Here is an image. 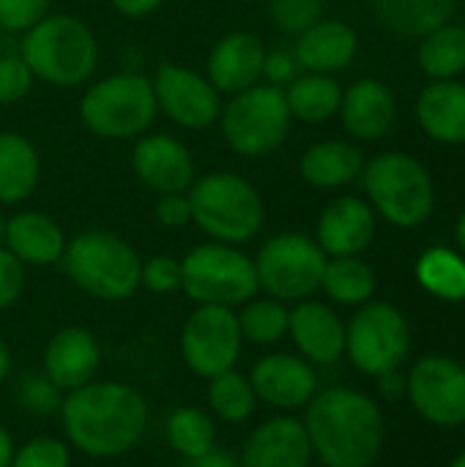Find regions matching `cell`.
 <instances>
[{"instance_id": "5b68a950", "label": "cell", "mask_w": 465, "mask_h": 467, "mask_svg": "<svg viewBox=\"0 0 465 467\" xmlns=\"http://www.w3.org/2000/svg\"><path fill=\"white\" fill-rule=\"evenodd\" d=\"M365 192L395 227H419L436 205L430 172L403 150L381 153L365 167Z\"/></svg>"}, {"instance_id": "c3c4849f", "label": "cell", "mask_w": 465, "mask_h": 467, "mask_svg": "<svg viewBox=\"0 0 465 467\" xmlns=\"http://www.w3.org/2000/svg\"><path fill=\"white\" fill-rule=\"evenodd\" d=\"M11 457H14V446H11V438L8 432L0 427V467L11 465Z\"/></svg>"}, {"instance_id": "30bf717a", "label": "cell", "mask_w": 465, "mask_h": 467, "mask_svg": "<svg viewBox=\"0 0 465 467\" xmlns=\"http://www.w3.org/2000/svg\"><path fill=\"white\" fill-rule=\"evenodd\" d=\"M411 348V331L403 312L386 301H367L345 328V350L365 375L400 369Z\"/></svg>"}, {"instance_id": "d4e9b609", "label": "cell", "mask_w": 465, "mask_h": 467, "mask_svg": "<svg viewBox=\"0 0 465 467\" xmlns=\"http://www.w3.org/2000/svg\"><path fill=\"white\" fill-rule=\"evenodd\" d=\"M8 252L27 265H49L63 257L66 238L60 227L44 213H19L3 227Z\"/></svg>"}, {"instance_id": "7402d4cb", "label": "cell", "mask_w": 465, "mask_h": 467, "mask_svg": "<svg viewBox=\"0 0 465 467\" xmlns=\"http://www.w3.org/2000/svg\"><path fill=\"white\" fill-rule=\"evenodd\" d=\"M356 44L359 38L351 25L337 19H321L304 33H299L293 57L310 74H334L354 60Z\"/></svg>"}, {"instance_id": "7dc6e473", "label": "cell", "mask_w": 465, "mask_h": 467, "mask_svg": "<svg viewBox=\"0 0 465 467\" xmlns=\"http://www.w3.org/2000/svg\"><path fill=\"white\" fill-rule=\"evenodd\" d=\"M378 389H381V394H384L386 400H395V397H400V394L406 391V378H403L397 369H392V372L381 375Z\"/></svg>"}, {"instance_id": "7c38bea8", "label": "cell", "mask_w": 465, "mask_h": 467, "mask_svg": "<svg viewBox=\"0 0 465 467\" xmlns=\"http://www.w3.org/2000/svg\"><path fill=\"white\" fill-rule=\"evenodd\" d=\"M238 315L230 306L200 304L181 331V353L189 369L200 378H217L238 361L241 353Z\"/></svg>"}, {"instance_id": "9c48e42d", "label": "cell", "mask_w": 465, "mask_h": 467, "mask_svg": "<svg viewBox=\"0 0 465 467\" xmlns=\"http://www.w3.org/2000/svg\"><path fill=\"white\" fill-rule=\"evenodd\" d=\"M285 90L277 85H252L225 107L222 131L227 145L249 159L266 156L282 145L291 129Z\"/></svg>"}, {"instance_id": "e575fe53", "label": "cell", "mask_w": 465, "mask_h": 467, "mask_svg": "<svg viewBox=\"0 0 465 467\" xmlns=\"http://www.w3.org/2000/svg\"><path fill=\"white\" fill-rule=\"evenodd\" d=\"M288 320L291 312L282 306V301L269 298V301H252L244 306L238 315V328L241 337H247L255 345H274L288 334Z\"/></svg>"}, {"instance_id": "4dcf8cb0", "label": "cell", "mask_w": 465, "mask_h": 467, "mask_svg": "<svg viewBox=\"0 0 465 467\" xmlns=\"http://www.w3.org/2000/svg\"><path fill=\"white\" fill-rule=\"evenodd\" d=\"M417 279L441 301H465V257L447 246H433L419 257Z\"/></svg>"}, {"instance_id": "4316f807", "label": "cell", "mask_w": 465, "mask_h": 467, "mask_svg": "<svg viewBox=\"0 0 465 467\" xmlns=\"http://www.w3.org/2000/svg\"><path fill=\"white\" fill-rule=\"evenodd\" d=\"M365 167L362 150L343 140H326L304 150L301 156V175L307 183L318 189H337L351 183Z\"/></svg>"}, {"instance_id": "f5cc1de1", "label": "cell", "mask_w": 465, "mask_h": 467, "mask_svg": "<svg viewBox=\"0 0 465 467\" xmlns=\"http://www.w3.org/2000/svg\"><path fill=\"white\" fill-rule=\"evenodd\" d=\"M0 241H3V222H0Z\"/></svg>"}, {"instance_id": "2e32d148", "label": "cell", "mask_w": 465, "mask_h": 467, "mask_svg": "<svg viewBox=\"0 0 465 467\" xmlns=\"http://www.w3.org/2000/svg\"><path fill=\"white\" fill-rule=\"evenodd\" d=\"M137 178L159 194H178L192 183L195 164L189 150L167 137V134H148L137 142L132 156Z\"/></svg>"}, {"instance_id": "681fc988", "label": "cell", "mask_w": 465, "mask_h": 467, "mask_svg": "<svg viewBox=\"0 0 465 467\" xmlns=\"http://www.w3.org/2000/svg\"><path fill=\"white\" fill-rule=\"evenodd\" d=\"M8 367H11V358H8V350H5V345L0 342V383H3V378L8 375Z\"/></svg>"}, {"instance_id": "bcb514c9", "label": "cell", "mask_w": 465, "mask_h": 467, "mask_svg": "<svg viewBox=\"0 0 465 467\" xmlns=\"http://www.w3.org/2000/svg\"><path fill=\"white\" fill-rule=\"evenodd\" d=\"M112 5L126 16H145L162 5V0H112Z\"/></svg>"}, {"instance_id": "5bb4252c", "label": "cell", "mask_w": 465, "mask_h": 467, "mask_svg": "<svg viewBox=\"0 0 465 467\" xmlns=\"http://www.w3.org/2000/svg\"><path fill=\"white\" fill-rule=\"evenodd\" d=\"M156 104L186 129H206L219 115V90L192 68L162 63L153 79Z\"/></svg>"}, {"instance_id": "7a4b0ae2", "label": "cell", "mask_w": 465, "mask_h": 467, "mask_svg": "<svg viewBox=\"0 0 465 467\" xmlns=\"http://www.w3.org/2000/svg\"><path fill=\"white\" fill-rule=\"evenodd\" d=\"M312 451L326 467H370L384 446L378 405L354 389H329L310 402L307 424Z\"/></svg>"}, {"instance_id": "f1b7e54d", "label": "cell", "mask_w": 465, "mask_h": 467, "mask_svg": "<svg viewBox=\"0 0 465 467\" xmlns=\"http://www.w3.org/2000/svg\"><path fill=\"white\" fill-rule=\"evenodd\" d=\"M285 101L291 115L310 123H321L329 120L334 112H340L343 88L332 74H307L291 82Z\"/></svg>"}, {"instance_id": "6da1fadb", "label": "cell", "mask_w": 465, "mask_h": 467, "mask_svg": "<svg viewBox=\"0 0 465 467\" xmlns=\"http://www.w3.org/2000/svg\"><path fill=\"white\" fill-rule=\"evenodd\" d=\"M69 441L90 457H121L145 435L148 405L132 386L85 383L60 405Z\"/></svg>"}, {"instance_id": "d6a6232c", "label": "cell", "mask_w": 465, "mask_h": 467, "mask_svg": "<svg viewBox=\"0 0 465 467\" xmlns=\"http://www.w3.org/2000/svg\"><path fill=\"white\" fill-rule=\"evenodd\" d=\"M214 441H217V427L203 410L181 408L167 419V443L184 460L206 454L208 449H214Z\"/></svg>"}, {"instance_id": "ee69618b", "label": "cell", "mask_w": 465, "mask_h": 467, "mask_svg": "<svg viewBox=\"0 0 465 467\" xmlns=\"http://www.w3.org/2000/svg\"><path fill=\"white\" fill-rule=\"evenodd\" d=\"M296 68H299V63H296V57L291 52H271L263 60V74H266L269 85H277V88L285 85V82H293Z\"/></svg>"}, {"instance_id": "52a82bcc", "label": "cell", "mask_w": 465, "mask_h": 467, "mask_svg": "<svg viewBox=\"0 0 465 467\" xmlns=\"http://www.w3.org/2000/svg\"><path fill=\"white\" fill-rule=\"evenodd\" d=\"M82 123L107 140H129L143 134L156 115L153 82L143 74L123 71L96 82L79 104Z\"/></svg>"}, {"instance_id": "1f68e13d", "label": "cell", "mask_w": 465, "mask_h": 467, "mask_svg": "<svg viewBox=\"0 0 465 467\" xmlns=\"http://www.w3.org/2000/svg\"><path fill=\"white\" fill-rule=\"evenodd\" d=\"M321 287L332 296V301L356 306V304H367L373 298L375 274L356 254L354 257H334V260H326Z\"/></svg>"}, {"instance_id": "ab89813d", "label": "cell", "mask_w": 465, "mask_h": 467, "mask_svg": "<svg viewBox=\"0 0 465 467\" xmlns=\"http://www.w3.org/2000/svg\"><path fill=\"white\" fill-rule=\"evenodd\" d=\"M33 82V71L22 60V55H3L0 57V104H14L27 96Z\"/></svg>"}, {"instance_id": "8d00e7d4", "label": "cell", "mask_w": 465, "mask_h": 467, "mask_svg": "<svg viewBox=\"0 0 465 467\" xmlns=\"http://www.w3.org/2000/svg\"><path fill=\"white\" fill-rule=\"evenodd\" d=\"M16 400H19V405L25 410L36 413V416L55 413L63 405L60 389L47 375H30V378H25L19 383V389H16Z\"/></svg>"}, {"instance_id": "277c9868", "label": "cell", "mask_w": 465, "mask_h": 467, "mask_svg": "<svg viewBox=\"0 0 465 467\" xmlns=\"http://www.w3.org/2000/svg\"><path fill=\"white\" fill-rule=\"evenodd\" d=\"M60 260L71 282L101 301H123L140 287L143 263L137 252L112 233H79L63 249Z\"/></svg>"}, {"instance_id": "f6af8a7d", "label": "cell", "mask_w": 465, "mask_h": 467, "mask_svg": "<svg viewBox=\"0 0 465 467\" xmlns=\"http://www.w3.org/2000/svg\"><path fill=\"white\" fill-rule=\"evenodd\" d=\"M184 467H241V462H238L233 454H227V451H222V449L214 446V449H208L206 454L186 460V465Z\"/></svg>"}, {"instance_id": "836d02e7", "label": "cell", "mask_w": 465, "mask_h": 467, "mask_svg": "<svg viewBox=\"0 0 465 467\" xmlns=\"http://www.w3.org/2000/svg\"><path fill=\"white\" fill-rule=\"evenodd\" d=\"M255 391H252V383L249 378L227 369L217 378H211V386H208V402L214 408V413L230 424L236 421H244L249 419V413L255 410Z\"/></svg>"}, {"instance_id": "f907efd6", "label": "cell", "mask_w": 465, "mask_h": 467, "mask_svg": "<svg viewBox=\"0 0 465 467\" xmlns=\"http://www.w3.org/2000/svg\"><path fill=\"white\" fill-rule=\"evenodd\" d=\"M455 238H458V246L463 249V254H465V211H463V216L458 219V227H455Z\"/></svg>"}, {"instance_id": "9a60e30c", "label": "cell", "mask_w": 465, "mask_h": 467, "mask_svg": "<svg viewBox=\"0 0 465 467\" xmlns=\"http://www.w3.org/2000/svg\"><path fill=\"white\" fill-rule=\"evenodd\" d=\"M249 383L255 397L266 405L277 410H296L312 400L318 378L307 361L288 353H274L252 367Z\"/></svg>"}, {"instance_id": "d6986e66", "label": "cell", "mask_w": 465, "mask_h": 467, "mask_svg": "<svg viewBox=\"0 0 465 467\" xmlns=\"http://www.w3.org/2000/svg\"><path fill=\"white\" fill-rule=\"evenodd\" d=\"M101 361L99 342L85 328H63L44 350V375L60 389L74 391L93 380Z\"/></svg>"}, {"instance_id": "b9f144b4", "label": "cell", "mask_w": 465, "mask_h": 467, "mask_svg": "<svg viewBox=\"0 0 465 467\" xmlns=\"http://www.w3.org/2000/svg\"><path fill=\"white\" fill-rule=\"evenodd\" d=\"M22 287H25L22 263L8 249H0V309L11 306L22 296Z\"/></svg>"}, {"instance_id": "d590c367", "label": "cell", "mask_w": 465, "mask_h": 467, "mask_svg": "<svg viewBox=\"0 0 465 467\" xmlns=\"http://www.w3.org/2000/svg\"><path fill=\"white\" fill-rule=\"evenodd\" d=\"M323 0H271V16L285 33H304L315 22H321Z\"/></svg>"}, {"instance_id": "484cf974", "label": "cell", "mask_w": 465, "mask_h": 467, "mask_svg": "<svg viewBox=\"0 0 465 467\" xmlns=\"http://www.w3.org/2000/svg\"><path fill=\"white\" fill-rule=\"evenodd\" d=\"M455 8L458 0H373L378 22L406 38H422L447 25Z\"/></svg>"}, {"instance_id": "74e56055", "label": "cell", "mask_w": 465, "mask_h": 467, "mask_svg": "<svg viewBox=\"0 0 465 467\" xmlns=\"http://www.w3.org/2000/svg\"><path fill=\"white\" fill-rule=\"evenodd\" d=\"M8 467H69V449L55 438H36L14 451Z\"/></svg>"}, {"instance_id": "8fae6325", "label": "cell", "mask_w": 465, "mask_h": 467, "mask_svg": "<svg viewBox=\"0 0 465 467\" xmlns=\"http://www.w3.org/2000/svg\"><path fill=\"white\" fill-rule=\"evenodd\" d=\"M326 252L301 233L274 235L258 254V285L277 301H301L321 287Z\"/></svg>"}, {"instance_id": "603a6c76", "label": "cell", "mask_w": 465, "mask_h": 467, "mask_svg": "<svg viewBox=\"0 0 465 467\" xmlns=\"http://www.w3.org/2000/svg\"><path fill=\"white\" fill-rule=\"evenodd\" d=\"M343 126L359 140H381L397 115L395 96L381 79H359L354 82L340 101Z\"/></svg>"}, {"instance_id": "cb8c5ba5", "label": "cell", "mask_w": 465, "mask_h": 467, "mask_svg": "<svg viewBox=\"0 0 465 467\" xmlns=\"http://www.w3.org/2000/svg\"><path fill=\"white\" fill-rule=\"evenodd\" d=\"M417 120L422 131L444 145L465 142V82L436 79L419 93Z\"/></svg>"}, {"instance_id": "816d5d0a", "label": "cell", "mask_w": 465, "mask_h": 467, "mask_svg": "<svg viewBox=\"0 0 465 467\" xmlns=\"http://www.w3.org/2000/svg\"><path fill=\"white\" fill-rule=\"evenodd\" d=\"M452 467H465V451H463V454H458V457H455Z\"/></svg>"}, {"instance_id": "7bdbcfd3", "label": "cell", "mask_w": 465, "mask_h": 467, "mask_svg": "<svg viewBox=\"0 0 465 467\" xmlns=\"http://www.w3.org/2000/svg\"><path fill=\"white\" fill-rule=\"evenodd\" d=\"M156 219L164 224V227H184L192 222V205H189V197H184L181 192L178 194H164L159 202H156Z\"/></svg>"}, {"instance_id": "f35d334b", "label": "cell", "mask_w": 465, "mask_h": 467, "mask_svg": "<svg viewBox=\"0 0 465 467\" xmlns=\"http://www.w3.org/2000/svg\"><path fill=\"white\" fill-rule=\"evenodd\" d=\"M49 0H0V27L11 33H27L47 16Z\"/></svg>"}, {"instance_id": "3957f363", "label": "cell", "mask_w": 465, "mask_h": 467, "mask_svg": "<svg viewBox=\"0 0 465 467\" xmlns=\"http://www.w3.org/2000/svg\"><path fill=\"white\" fill-rule=\"evenodd\" d=\"M22 60L36 77L52 85H79L93 74L99 47L82 19L55 14L27 30Z\"/></svg>"}, {"instance_id": "4fadbf2b", "label": "cell", "mask_w": 465, "mask_h": 467, "mask_svg": "<svg viewBox=\"0 0 465 467\" xmlns=\"http://www.w3.org/2000/svg\"><path fill=\"white\" fill-rule=\"evenodd\" d=\"M411 405L439 427L465 424V367L447 356L422 358L406 378Z\"/></svg>"}, {"instance_id": "60d3db41", "label": "cell", "mask_w": 465, "mask_h": 467, "mask_svg": "<svg viewBox=\"0 0 465 467\" xmlns=\"http://www.w3.org/2000/svg\"><path fill=\"white\" fill-rule=\"evenodd\" d=\"M140 285L153 293H173L181 287V263L173 257H151L140 268Z\"/></svg>"}, {"instance_id": "e0dca14e", "label": "cell", "mask_w": 465, "mask_h": 467, "mask_svg": "<svg viewBox=\"0 0 465 467\" xmlns=\"http://www.w3.org/2000/svg\"><path fill=\"white\" fill-rule=\"evenodd\" d=\"M375 235V211L359 197L334 200L318 222V246L332 257H354Z\"/></svg>"}, {"instance_id": "ba28073f", "label": "cell", "mask_w": 465, "mask_h": 467, "mask_svg": "<svg viewBox=\"0 0 465 467\" xmlns=\"http://www.w3.org/2000/svg\"><path fill=\"white\" fill-rule=\"evenodd\" d=\"M184 293L206 306H236L258 293L255 263L227 244H206L181 260Z\"/></svg>"}, {"instance_id": "ffe728a7", "label": "cell", "mask_w": 465, "mask_h": 467, "mask_svg": "<svg viewBox=\"0 0 465 467\" xmlns=\"http://www.w3.org/2000/svg\"><path fill=\"white\" fill-rule=\"evenodd\" d=\"M266 49L263 41L252 33L225 36L208 57V82L222 93H241L255 85L263 74Z\"/></svg>"}, {"instance_id": "83f0119b", "label": "cell", "mask_w": 465, "mask_h": 467, "mask_svg": "<svg viewBox=\"0 0 465 467\" xmlns=\"http://www.w3.org/2000/svg\"><path fill=\"white\" fill-rule=\"evenodd\" d=\"M38 181V153L19 134H0V202L25 200Z\"/></svg>"}, {"instance_id": "f546056e", "label": "cell", "mask_w": 465, "mask_h": 467, "mask_svg": "<svg viewBox=\"0 0 465 467\" xmlns=\"http://www.w3.org/2000/svg\"><path fill=\"white\" fill-rule=\"evenodd\" d=\"M419 66L433 79H455L465 71V27L441 25L422 36Z\"/></svg>"}, {"instance_id": "ac0fdd59", "label": "cell", "mask_w": 465, "mask_h": 467, "mask_svg": "<svg viewBox=\"0 0 465 467\" xmlns=\"http://www.w3.org/2000/svg\"><path fill=\"white\" fill-rule=\"evenodd\" d=\"M312 446L301 421L271 419L260 424L247 446L241 467H310Z\"/></svg>"}, {"instance_id": "44dd1931", "label": "cell", "mask_w": 465, "mask_h": 467, "mask_svg": "<svg viewBox=\"0 0 465 467\" xmlns=\"http://www.w3.org/2000/svg\"><path fill=\"white\" fill-rule=\"evenodd\" d=\"M288 331L304 358L315 364H332L345 350V326L326 304L301 301L291 312Z\"/></svg>"}, {"instance_id": "8992f818", "label": "cell", "mask_w": 465, "mask_h": 467, "mask_svg": "<svg viewBox=\"0 0 465 467\" xmlns=\"http://www.w3.org/2000/svg\"><path fill=\"white\" fill-rule=\"evenodd\" d=\"M192 222L222 244H238L263 227V200L252 183L233 172H211L186 194Z\"/></svg>"}]
</instances>
